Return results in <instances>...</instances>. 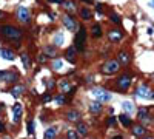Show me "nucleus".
I'll return each mask as SVG.
<instances>
[{"label":"nucleus","instance_id":"f257e3e1","mask_svg":"<svg viewBox=\"0 0 154 139\" xmlns=\"http://www.w3.org/2000/svg\"><path fill=\"white\" fill-rule=\"evenodd\" d=\"M0 33H2L5 37H8L11 40H19L22 37V31L14 28V26H9V25H3L0 26Z\"/></svg>","mask_w":154,"mask_h":139},{"label":"nucleus","instance_id":"f03ea898","mask_svg":"<svg viewBox=\"0 0 154 139\" xmlns=\"http://www.w3.org/2000/svg\"><path fill=\"white\" fill-rule=\"evenodd\" d=\"M91 96L99 102H109L111 100V93H108L103 88H92L91 90Z\"/></svg>","mask_w":154,"mask_h":139},{"label":"nucleus","instance_id":"7ed1b4c3","mask_svg":"<svg viewBox=\"0 0 154 139\" xmlns=\"http://www.w3.org/2000/svg\"><path fill=\"white\" fill-rule=\"evenodd\" d=\"M85 40H86V29L83 28V26H80L79 33L76 34V39H74V46H76L77 51H83Z\"/></svg>","mask_w":154,"mask_h":139},{"label":"nucleus","instance_id":"20e7f679","mask_svg":"<svg viewBox=\"0 0 154 139\" xmlns=\"http://www.w3.org/2000/svg\"><path fill=\"white\" fill-rule=\"evenodd\" d=\"M103 73L105 74H114L119 71V62L117 60H108L105 65H103Z\"/></svg>","mask_w":154,"mask_h":139},{"label":"nucleus","instance_id":"39448f33","mask_svg":"<svg viewBox=\"0 0 154 139\" xmlns=\"http://www.w3.org/2000/svg\"><path fill=\"white\" fill-rule=\"evenodd\" d=\"M29 17H31V14H29V9L26 8V6H19L17 8V19L20 20V22L28 23L29 22Z\"/></svg>","mask_w":154,"mask_h":139},{"label":"nucleus","instance_id":"423d86ee","mask_svg":"<svg viewBox=\"0 0 154 139\" xmlns=\"http://www.w3.org/2000/svg\"><path fill=\"white\" fill-rule=\"evenodd\" d=\"M136 94L139 96V98H142V99H153L154 98V93L148 87H145V85H142V87L137 88Z\"/></svg>","mask_w":154,"mask_h":139},{"label":"nucleus","instance_id":"0eeeda50","mask_svg":"<svg viewBox=\"0 0 154 139\" xmlns=\"http://www.w3.org/2000/svg\"><path fill=\"white\" fill-rule=\"evenodd\" d=\"M0 79L3 82H15L19 79V74L15 71H0Z\"/></svg>","mask_w":154,"mask_h":139},{"label":"nucleus","instance_id":"6e6552de","mask_svg":"<svg viewBox=\"0 0 154 139\" xmlns=\"http://www.w3.org/2000/svg\"><path fill=\"white\" fill-rule=\"evenodd\" d=\"M22 111H23V108H22V104L15 102V104L13 105V119H14V122H15V124H19V122H20Z\"/></svg>","mask_w":154,"mask_h":139},{"label":"nucleus","instance_id":"1a4fd4ad","mask_svg":"<svg viewBox=\"0 0 154 139\" xmlns=\"http://www.w3.org/2000/svg\"><path fill=\"white\" fill-rule=\"evenodd\" d=\"M62 22H63V25L66 26L69 31H76L77 29V22H76L73 17H69V15H63Z\"/></svg>","mask_w":154,"mask_h":139},{"label":"nucleus","instance_id":"9d476101","mask_svg":"<svg viewBox=\"0 0 154 139\" xmlns=\"http://www.w3.org/2000/svg\"><path fill=\"white\" fill-rule=\"evenodd\" d=\"M131 85V79H130V76H120L119 77V81H117V87H119V90H128V87Z\"/></svg>","mask_w":154,"mask_h":139},{"label":"nucleus","instance_id":"9b49d317","mask_svg":"<svg viewBox=\"0 0 154 139\" xmlns=\"http://www.w3.org/2000/svg\"><path fill=\"white\" fill-rule=\"evenodd\" d=\"M122 31H119V29H111L109 31V34H108V37H109V40L111 42H119L120 39H122Z\"/></svg>","mask_w":154,"mask_h":139},{"label":"nucleus","instance_id":"f8f14e48","mask_svg":"<svg viewBox=\"0 0 154 139\" xmlns=\"http://www.w3.org/2000/svg\"><path fill=\"white\" fill-rule=\"evenodd\" d=\"M66 119L68 121H73V122H77L80 119V113L77 110H69L68 113H66Z\"/></svg>","mask_w":154,"mask_h":139},{"label":"nucleus","instance_id":"ddd939ff","mask_svg":"<svg viewBox=\"0 0 154 139\" xmlns=\"http://www.w3.org/2000/svg\"><path fill=\"white\" fill-rule=\"evenodd\" d=\"M90 111L92 114H99L102 111V102H99V100H96V102H92L90 105Z\"/></svg>","mask_w":154,"mask_h":139},{"label":"nucleus","instance_id":"4468645a","mask_svg":"<svg viewBox=\"0 0 154 139\" xmlns=\"http://www.w3.org/2000/svg\"><path fill=\"white\" fill-rule=\"evenodd\" d=\"M0 57H3L5 60H14V53L9 50H0Z\"/></svg>","mask_w":154,"mask_h":139},{"label":"nucleus","instance_id":"2eb2a0df","mask_svg":"<svg viewBox=\"0 0 154 139\" xmlns=\"http://www.w3.org/2000/svg\"><path fill=\"white\" fill-rule=\"evenodd\" d=\"M57 135V128L56 127H49L45 130V139H54Z\"/></svg>","mask_w":154,"mask_h":139},{"label":"nucleus","instance_id":"dca6fc26","mask_svg":"<svg viewBox=\"0 0 154 139\" xmlns=\"http://www.w3.org/2000/svg\"><path fill=\"white\" fill-rule=\"evenodd\" d=\"M22 93H25V87H23V85H14V87L11 88V94L15 96V98L20 96Z\"/></svg>","mask_w":154,"mask_h":139},{"label":"nucleus","instance_id":"f3484780","mask_svg":"<svg viewBox=\"0 0 154 139\" xmlns=\"http://www.w3.org/2000/svg\"><path fill=\"white\" fill-rule=\"evenodd\" d=\"M145 133H146V130H145V127H142V125H136V127L133 128V135L137 136V138L144 136Z\"/></svg>","mask_w":154,"mask_h":139},{"label":"nucleus","instance_id":"a211bd4d","mask_svg":"<svg viewBox=\"0 0 154 139\" xmlns=\"http://www.w3.org/2000/svg\"><path fill=\"white\" fill-rule=\"evenodd\" d=\"M76 46H71L66 50V54H65V57L68 59V62H74V56H76Z\"/></svg>","mask_w":154,"mask_h":139},{"label":"nucleus","instance_id":"6ab92c4d","mask_svg":"<svg viewBox=\"0 0 154 139\" xmlns=\"http://www.w3.org/2000/svg\"><path fill=\"white\" fill-rule=\"evenodd\" d=\"M65 42V37L62 33H56V36H54V46H59V45H63Z\"/></svg>","mask_w":154,"mask_h":139},{"label":"nucleus","instance_id":"aec40b11","mask_svg":"<svg viewBox=\"0 0 154 139\" xmlns=\"http://www.w3.org/2000/svg\"><path fill=\"white\" fill-rule=\"evenodd\" d=\"M123 110L126 111V113H134V107H133V102H130V100H123Z\"/></svg>","mask_w":154,"mask_h":139},{"label":"nucleus","instance_id":"412c9836","mask_svg":"<svg viewBox=\"0 0 154 139\" xmlns=\"http://www.w3.org/2000/svg\"><path fill=\"white\" fill-rule=\"evenodd\" d=\"M43 51H45V54H46V56H51V57H52V56H56V53H57L56 46H52V45H46Z\"/></svg>","mask_w":154,"mask_h":139},{"label":"nucleus","instance_id":"4be33fe9","mask_svg":"<svg viewBox=\"0 0 154 139\" xmlns=\"http://www.w3.org/2000/svg\"><path fill=\"white\" fill-rule=\"evenodd\" d=\"M63 8L66 9V11L73 13L74 9H76V3H74V2H71V0H66V2H63Z\"/></svg>","mask_w":154,"mask_h":139},{"label":"nucleus","instance_id":"5701e85b","mask_svg":"<svg viewBox=\"0 0 154 139\" xmlns=\"http://www.w3.org/2000/svg\"><path fill=\"white\" fill-rule=\"evenodd\" d=\"M119 62L122 63V65H128V62H130V57L126 53H119Z\"/></svg>","mask_w":154,"mask_h":139},{"label":"nucleus","instance_id":"b1692460","mask_svg":"<svg viewBox=\"0 0 154 139\" xmlns=\"http://www.w3.org/2000/svg\"><path fill=\"white\" fill-rule=\"evenodd\" d=\"M86 131H88L86 124H83V122H79V124H77V133H80V135H86Z\"/></svg>","mask_w":154,"mask_h":139},{"label":"nucleus","instance_id":"393cba45","mask_svg":"<svg viewBox=\"0 0 154 139\" xmlns=\"http://www.w3.org/2000/svg\"><path fill=\"white\" fill-rule=\"evenodd\" d=\"M91 15H92V14H91V11H90L88 8H82V9H80V17H82V19H85V20H86V19H91Z\"/></svg>","mask_w":154,"mask_h":139},{"label":"nucleus","instance_id":"a878e982","mask_svg":"<svg viewBox=\"0 0 154 139\" xmlns=\"http://www.w3.org/2000/svg\"><path fill=\"white\" fill-rule=\"evenodd\" d=\"M119 119H120V122H122V125H125V127H130L131 125V119L126 114H120Z\"/></svg>","mask_w":154,"mask_h":139},{"label":"nucleus","instance_id":"bb28decb","mask_svg":"<svg viewBox=\"0 0 154 139\" xmlns=\"http://www.w3.org/2000/svg\"><path fill=\"white\" fill-rule=\"evenodd\" d=\"M91 33H92V36H94V37H100V36H102L100 26H99V25H94V26L91 28Z\"/></svg>","mask_w":154,"mask_h":139},{"label":"nucleus","instance_id":"cd10ccee","mask_svg":"<svg viewBox=\"0 0 154 139\" xmlns=\"http://www.w3.org/2000/svg\"><path fill=\"white\" fill-rule=\"evenodd\" d=\"M146 116H148V110H146V108H142V110L139 111V119H140V121H148Z\"/></svg>","mask_w":154,"mask_h":139},{"label":"nucleus","instance_id":"c85d7f7f","mask_svg":"<svg viewBox=\"0 0 154 139\" xmlns=\"http://www.w3.org/2000/svg\"><path fill=\"white\" fill-rule=\"evenodd\" d=\"M59 87H60V90H62V91H69V90H71V87H69L68 81H62V82H60V85H59Z\"/></svg>","mask_w":154,"mask_h":139},{"label":"nucleus","instance_id":"c756f323","mask_svg":"<svg viewBox=\"0 0 154 139\" xmlns=\"http://www.w3.org/2000/svg\"><path fill=\"white\" fill-rule=\"evenodd\" d=\"M22 63L25 65L26 70L29 68V57H28V54H22Z\"/></svg>","mask_w":154,"mask_h":139},{"label":"nucleus","instance_id":"7c9ffc66","mask_svg":"<svg viewBox=\"0 0 154 139\" xmlns=\"http://www.w3.org/2000/svg\"><path fill=\"white\" fill-rule=\"evenodd\" d=\"M66 139H77V130H68Z\"/></svg>","mask_w":154,"mask_h":139},{"label":"nucleus","instance_id":"2f4dec72","mask_svg":"<svg viewBox=\"0 0 154 139\" xmlns=\"http://www.w3.org/2000/svg\"><path fill=\"white\" fill-rule=\"evenodd\" d=\"M52 68H54V70H57V71H59V70H62V68H63V62H62V60H54Z\"/></svg>","mask_w":154,"mask_h":139},{"label":"nucleus","instance_id":"473e14b6","mask_svg":"<svg viewBox=\"0 0 154 139\" xmlns=\"http://www.w3.org/2000/svg\"><path fill=\"white\" fill-rule=\"evenodd\" d=\"M111 20H113L114 23H117V25L120 23V19H119V15H117V14H114V13L111 14Z\"/></svg>","mask_w":154,"mask_h":139},{"label":"nucleus","instance_id":"72a5a7b5","mask_svg":"<svg viewBox=\"0 0 154 139\" xmlns=\"http://www.w3.org/2000/svg\"><path fill=\"white\" fill-rule=\"evenodd\" d=\"M106 124H108L109 127H114V125H116V117H113V116H111V117H109V119L106 121Z\"/></svg>","mask_w":154,"mask_h":139},{"label":"nucleus","instance_id":"f704fd0d","mask_svg":"<svg viewBox=\"0 0 154 139\" xmlns=\"http://www.w3.org/2000/svg\"><path fill=\"white\" fill-rule=\"evenodd\" d=\"M56 102H57V104H65V98H63L62 94L57 96V98H56Z\"/></svg>","mask_w":154,"mask_h":139},{"label":"nucleus","instance_id":"c9c22d12","mask_svg":"<svg viewBox=\"0 0 154 139\" xmlns=\"http://www.w3.org/2000/svg\"><path fill=\"white\" fill-rule=\"evenodd\" d=\"M28 133H29V135H31V133H34V124H32V122L28 124Z\"/></svg>","mask_w":154,"mask_h":139},{"label":"nucleus","instance_id":"e433bc0d","mask_svg":"<svg viewBox=\"0 0 154 139\" xmlns=\"http://www.w3.org/2000/svg\"><path fill=\"white\" fill-rule=\"evenodd\" d=\"M51 94H45V96H43V102H51Z\"/></svg>","mask_w":154,"mask_h":139},{"label":"nucleus","instance_id":"4c0bfd02","mask_svg":"<svg viewBox=\"0 0 154 139\" xmlns=\"http://www.w3.org/2000/svg\"><path fill=\"white\" fill-rule=\"evenodd\" d=\"M46 60V54H40L38 56V62H45Z\"/></svg>","mask_w":154,"mask_h":139},{"label":"nucleus","instance_id":"58836bf2","mask_svg":"<svg viewBox=\"0 0 154 139\" xmlns=\"http://www.w3.org/2000/svg\"><path fill=\"white\" fill-rule=\"evenodd\" d=\"M46 87H48L49 90H52V88H54V81H49V82L46 84Z\"/></svg>","mask_w":154,"mask_h":139},{"label":"nucleus","instance_id":"ea45409f","mask_svg":"<svg viewBox=\"0 0 154 139\" xmlns=\"http://www.w3.org/2000/svg\"><path fill=\"white\" fill-rule=\"evenodd\" d=\"M96 9H97V13H102V11H103V6H102V5H97Z\"/></svg>","mask_w":154,"mask_h":139},{"label":"nucleus","instance_id":"a19ab883","mask_svg":"<svg viewBox=\"0 0 154 139\" xmlns=\"http://www.w3.org/2000/svg\"><path fill=\"white\" fill-rule=\"evenodd\" d=\"M0 131H5V125L2 124V122H0Z\"/></svg>","mask_w":154,"mask_h":139},{"label":"nucleus","instance_id":"79ce46f5","mask_svg":"<svg viewBox=\"0 0 154 139\" xmlns=\"http://www.w3.org/2000/svg\"><path fill=\"white\" fill-rule=\"evenodd\" d=\"M111 139H123L122 136H114V138H111Z\"/></svg>","mask_w":154,"mask_h":139},{"label":"nucleus","instance_id":"37998d69","mask_svg":"<svg viewBox=\"0 0 154 139\" xmlns=\"http://www.w3.org/2000/svg\"><path fill=\"white\" fill-rule=\"evenodd\" d=\"M150 5H151V6L154 8V0H150Z\"/></svg>","mask_w":154,"mask_h":139},{"label":"nucleus","instance_id":"c03bdc74","mask_svg":"<svg viewBox=\"0 0 154 139\" xmlns=\"http://www.w3.org/2000/svg\"><path fill=\"white\" fill-rule=\"evenodd\" d=\"M83 2H86V3H91V0H83Z\"/></svg>","mask_w":154,"mask_h":139},{"label":"nucleus","instance_id":"a18cd8bd","mask_svg":"<svg viewBox=\"0 0 154 139\" xmlns=\"http://www.w3.org/2000/svg\"><path fill=\"white\" fill-rule=\"evenodd\" d=\"M3 139H11V138H8V136H5V138H3Z\"/></svg>","mask_w":154,"mask_h":139},{"label":"nucleus","instance_id":"49530a36","mask_svg":"<svg viewBox=\"0 0 154 139\" xmlns=\"http://www.w3.org/2000/svg\"><path fill=\"white\" fill-rule=\"evenodd\" d=\"M0 114H2V107H0Z\"/></svg>","mask_w":154,"mask_h":139},{"label":"nucleus","instance_id":"de8ad7c7","mask_svg":"<svg viewBox=\"0 0 154 139\" xmlns=\"http://www.w3.org/2000/svg\"><path fill=\"white\" fill-rule=\"evenodd\" d=\"M144 139H153V138H144Z\"/></svg>","mask_w":154,"mask_h":139},{"label":"nucleus","instance_id":"09e8293b","mask_svg":"<svg viewBox=\"0 0 154 139\" xmlns=\"http://www.w3.org/2000/svg\"><path fill=\"white\" fill-rule=\"evenodd\" d=\"M0 15H2V13H0Z\"/></svg>","mask_w":154,"mask_h":139},{"label":"nucleus","instance_id":"8fccbe9b","mask_svg":"<svg viewBox=\"0 0 154 139\" xmlns=\"http://www.w3.org/2000/svg\"><path fill=\"white\" fill-rule=\"evenodd\" d=\"M62 139H63V138H62Z\"/></svg>","mask_w":154,"mask_h":139}]
</instances>
